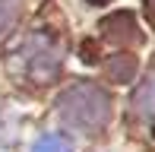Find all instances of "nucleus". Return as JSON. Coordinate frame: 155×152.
I'll list each match as a JSON object with an SVG mask.
<instances>
[{"label": "nucleus", "instance_id": "nucleus-1", "mask_svg": "<svg viewBox=\"0 0 155 152\" xmlns=\"http://www.w3.org/2000/svg\"><path fill=\"white\" fill-rule=\"evenodd\" d=\"M63 64V45L51 35L48 29H29L22 32L13 48L6 51V67L13 70V76L35 86H45L57 76Z\"/></svg>", "mask_w": 155, "mask_h": 152}, {"label": "nucleus", "instance_id": "nucleus-2", "mask_svg": "<svg viewBox=\"0 0 155 152\" xmlns=\"http://www.w3.org/2000/svg\"><path fill=\"white\" fill-rule=\"evenodd\" d=\"M57 114L67 127L82 133H98L111 121V95L95 82H73L60 92Z\"/></svg>", "mask_w": 155, "mask_h": 152}, {"label": "nucleus", "instance_id": "nucleus-3", "mask_svg": "<svg viewBox=\"0 0 155 152\" xmlns=\"http://www.w3.org/2000/svg\"><path fill=\"white\" fill-rule=\"evenodd\" d=\"M101 35L111 41V45H133V41H143V32H139L136 19L130 13H117V16H108L101 22Z\"/></svg>", "mask_w": 155, "mask_h": 152}, {"label": "nucleus", "instance_id": "nucleus-4", "mask_svg": "<svg viewBox=\"0 0 155 152\" xmlns=\"http://www.w3.org/2000/svg\"><path fill=\"white\" fill-rule=\"evenodd\" d=\"M133 111L146 124H155V70L136 86V92H133Z\"/></svg>", "mask_w": 155, "mask_h": 152}, {"label": "nucleus", "instance_id": "nucleus-5", "mask_svg": "<svg viewBox=\"0 0 155 152\" xmlns=\"http://www.w3.org/2000/svg\"><path fill=\"white\" fill-rule=\"evenodd\" d=\"M104 67H108V76L114 82H127L133 73H136V57H133V54H114Z\"/></svg>", "mask_w": 155, "mask_h": 152}, {"label": "nucleus", "instance_id": "nucleus-6", "mask_svg": "<svg viewBox=\"0 0 155 152\" xmlns=\"http://www.w3.org/2000/svg\"><path fill=\"white\" fill-rule=\"evenodd\" d=\"M32 152H73V149H70V143L63 140V136H57V133H45V136H38V140H35Z\"/></svg>", "mask_w": 155, "mask_h": 152}, {"label": "nucleus", "instance_id": "nucleus-7", "mask_svg": "<svg viewBox=\"0 0 155 152\" xmlns=\"http://www.w3.org/2000/svg\"><path fill=\"white\" fill-rule=\"evenodd\" d=\"M22 13V0H0V32H6Z\"/></svg>", "mask_w": 155, "mask_h": 152}, {"label": "nucleus", "instance_id": "nucleus-8", "mask_svg": "<svg viewBox=\"0 0 155 152\" xmlns=\"http://www.w3.org/2000/svg\"><path fill=\"white\" fill-rule=\"evenodd\" d=\"M146 13H149V19H152V25H155V0H146Z\"/></svg>", "mask_w": 155, "mask_h": 152}, {"label": "nucleus", "instance_id": "nucleus-9", "mask_svg": "<svg viewBox=\"0 0 155 152\" xmlns=\"http://www.w3.org/2000/svg\"><path fill=\"white\" fill-rule=\"evenodd\" d=\"M92 3H104V0H92Z\"/></svg>", "mask_w": 155, "mask_h": 152}]
</instances>
